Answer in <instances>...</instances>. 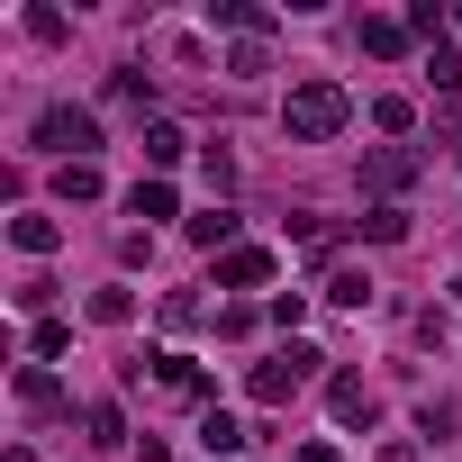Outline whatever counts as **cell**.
<instances>
[{"instance_id":"cell-20","label":"cell","mask_w":462,"mask_h":462,"mask_svg":"<svg viewBox=\"0 0 462 462\" xmlns=\"http://www.w3.org/2000/svg\"><path fill=\"white\" fill-rule=\"evenodd\" d=\"M300 462H336V444H309V453H300Z\"/></svg>"},{"instance_id":"cell-17","label":"cell","mask_w":462,"mask_h":462,"mask_svg":"<svg viewBox=\"0 0 462 462\" xmlns=\"http://www.w3.org/2000/svg\"><path fill=\"white\" fill-rule=\"evenodd\" d=\"M327 300H336V309H363V300H372V282H363V273H336V282H327Z\"/></svg>"},{"instance_id":"cell-15","label":"cell","mask_w":462,"mask_h":462,"mask_svg":"<svg viewBox=\"0 0 462 462\" xmlns=\"http://www.w3.org/2000/svg\"><path fill=\"white\" fill-rule=\"evenodd\" d=\"M363 236H372V245H399V236H408V208H372Z\"/></svg>"},{"instance_id":"cell-8","label":"cell","mask_w":462,"mask_h":462,"mask_svg":"<svg viewBox=\"0 0 462 462\" xmlns=\"http://www.w3.org/2000/svg\"><path fill=\"white\" fill-rule=\"evenodd\" d=\"M181 154H190V136H181L172 118H154V127H145V163L163 172V163H181Z\"/></svg>"},{"instance_id":"cell-11","label":"cell","mask_w":462,"mask_h":462,"mask_svg":"<svg viewBox=\"0 0 462 462\" xmlns=\"http://www.w3.org/2000/svg\"><path fill=\"white\" fill-rule=\"evenodd\" d=\"M127 208H136V217H172V181H136Z\"/></svg>"},{"instance_id":"cell-19","label":"cell","mask_w":462,"mask_h":462,"mask_svg":"<svg viewBox=\"0 0 462 462\" xmlns=\"http://www.w3.org/2000/svg\"><path fill=\"white\" fill-rule=\"evenodd\" d=\"M426 64H435V91H453V82H462V55H453L444 37H435V55H426Z\"/></svg>"},{"instance_id":"cell-14","label":"cell","mask_w":462,"mask_h":462,"mask_svg":"<svg viewBox=\"0 0 462 462\" xmlns=\"http://www.w3.org/2000/svg\"><path fill=\"white\" fill-rule=\"evenodd\" d=\"M226 236H236V217H226V208H199V217H190V245H226Z\"/></svg>"},{"instance_id":"cell-2","label":"cell","mask_w":462,"mask_h":462,"mask_svg":"<svg viewBox=\"0 0 462 462\" xmlns=\"http://www.w3.org/2000/svg\"><path fill=\"white\" fill-rule=\"evenodd\" d=\"M309 372H318V354H309V345H291V354L254 363V399H263V408H282V399H300V390H309Z\"/></svg>"},{"instance_id":"cell-9","label":"cell","mask_w":462,"mask_h":462,"mask_svg":"<svg viewBox=\"0 0 462 462\" xmlns=\"http://www.w3.org/2000/svg\"><path fill=\"white\" fill-rule=\"evenodd\" d=\"M10 245H19V254H55V217H37V208L10 217Z\"/></svg>"},{"instance_id":"cell-21","label":"cell","mask_w":462,"mask_h":462,"mask_svg":"<svg viewBox=\"0 0 462 462\" xmlns=\"http://www.w3.org/2000/svg\"><path fill=\"white\" fill-rule=\"evenodd\" d=\"M453 300H462V282H453Z\"/></svg>"},{"instance_id":"cell-5","label":"cell","mask_w":462,"mask_h":462,"mask_svg":"<svg viewBox=\"0 0 462 462\" xmlns=\"http://www.w3.org/2000/svg\"><path fill=\"white\" fill-rule=\"evenodd\" d=\"M199 444H208V462H226V453H245V444H254V426H245V417H217V408H208Z\"/></svg>"},{"instance_id":"cell-7","label":"cell","mask_w":462,"mask_h":462,"mask_svg":"<svg viewBox=\"0 0 462 462\" xmlns=\"http://www.w3.org/2000/svg\"><path fill=\"white\" fill-rule=\"evenodd\" d=\"M208 28H245V46L273 28V10H254V0H208Z\"/></svg>"},{"instance_id":"cell-4","label":"cell","mask_w":462,"mask_h":462,"mask_svg":"<svg viewBox=\"0 0 462 462\" xmlns=\"http://www.w3.org/2000/svg\"><path fill=\"white\" fill-rule=\"evenodd\" d=\"M217 282H226V291H254V282H273V254H263V245H226V254H217Z\"/></svg>"},{"instance_id":"cell-1","label":"cell","mask_w":462,"mask_h":462,"mask_svg":"<svg viewBox=\"0 0 462 462\" xmlns=\"http://www.w3.org/2000/svg\"><path fill=\"white\" fill-rule=\"evenodd\" d=\"M345 118H354V100H345L336 82H300V91H291V109H282V127H291L300 145H327V136H345Z\"/></svg>"},{"instance_id":"cell-6","label":"cell","mask_w":462,"mask_h":462,"mask_svg":"<svg viewBox=\"0 0 462 462\" xmlns=\"http://www.w3.org/2000/svg\"><path fill=\"white\" fill-rule=\"evenodd\" d=\"M363 181H372V190H408V181H417V154H399V145H381V154L363 163Z\"/></svg>"},{"instance_id":"cell-13","label":"cell","mask_w":462,"mask_h":462,"mask_svg":"<svg viewBox=\"0 0 462 462\" xmlns=\"http://www.w3.org/2000/svg\"><path fill=\"white\" fill-rule=\"evenodd\" d=\"M336 417H345V426H372V390H363V381H336Z\"/></svg>"},{"instance_id":"cell-16","label":"cell","mask_w":462,"mask_h":462,"mask_svg":"<svg viewBox=\"0 0 462 462\" xmlns=\"http://www.w3.org/2000/svg\"><path fill=\"white\" fill-rule=\"evenodd\" d=\"M55 190H64V199H100V172H91V163H64Z\"/></svg>"},{"instance_id":"cell-18","label":"cell","mask_w":462,"mask_h":462,"mask_svg":"<svg viewBox=\"0 0 462 462\" xmlns=\"http://www.w3.org/2000/svg\"><path fill=\"white\" fill-rule=\"evenodd\" d=\"M91 318H100V327H127V318H136V300H127V291H100V300H91Z\"/></svg>"},{"instance_id":"cell-12","label":"cell","mask_w":462,"mask_h":462,"mask_svg":"<svg viewBox=\"0 0 462 462\" xmlns=\"http://www.w3.org/2000/svg\"><path fill=\"white\" fill-rule=\"evenodd\" d=\"M55 399H64V390H55V372H37V363H28V372H19V408H55Z\"/></svg>"},{"instance_id":"cell-10","label":"cell","mask_w":462,"mask_h":462,"mask_svg":"<svg viewBox=\"0 0 462 462\" xmlns=\"http://www.w3.org/2000/svg\"><path fill=\"white\" fill-rule=\"evenodd\" d=\"M408 46V19H363V55H399Z\"/></svg>"},{"instance_id":"cell-3","label":"cell","mask_w":462,"mask_h":462,"mask_svg":"<svg viewBox=\"0 0 462 462\" xmlns=\"http://www.w3.org/2000/svg\"><path fill=\"white\" fill-rule=\"evenodd\" d=\"M37 136H46V145H64L73 163H91V145H100V127H91V109H46V118H37Z\"/></svg>"}]
</instances>
